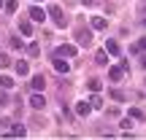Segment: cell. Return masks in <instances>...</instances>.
<instances>
[{
	"label": "cell",
	"instance_id": "1",
	"mask_svg": "<svg viewBox=\"0 0 146 140\" xmlns=\"http://www.w3.org/2000/svg\"><path fill=\"white\" fill-rule=\"evenodd\" d=\"M49 16H52V19H54V24H57V27H65V24H68V22H65V16H62V8H60V5H49Z\"/></svg>",
	"mask_w": 146,
	"mask_h": 140
},
{
	"label": "cell",
	"instance_id": "2",
	"mask_svg": "<svg viewBox=\"0 0 146 140\" xmlns=\"http://www.w3.org/2000/svg\"><path fill=\"white\" fill-rule=\"evenodd\" d=\"M76 41H78V46H89V43H92V32L84 30V27H78L76 30Z\"/></svg>",
	"mask_w": 146,
	"mask_h": 140
},
{
	"label": "cell",
	"instance_id": "3",
	"mask_svg": "<svg viewBox=\"0 0 146 140\" xmlns=\"http://www.w3.org/2000/svg\"><path fill=\"white\" fill-rule=\"evenodd\" d=\"M52 65H54V70H57V73H68V70H70L68 62H65V59H60L57 54H52Z\"/></svg>",
	"mask_w": 146,
	"mask_h": 140
},
{
	"label": "cell",
	"instance_id": "4",
	"mask_svg": "<svg viewBox=\"0 0 146 140\" xmlns=\"http://www.w3.org/2000/svg\"><path fill=\"white\" fill-rule=\"evenodd\" d=\"M57 57H76V46H70V43H65V46H60L57 51Z\"/></svg>",
	"mask_w": 146,
	"mask_h": 140
},
{
	"label": "cell",
	"instance_id": "5",
	"mask_svg": "<svg viewBox=\"0 0 146 140\" xmlns=\"http://www.w3.org/2000/svg\"><path fill=\"white\" fill-rule=\"evenodd\" d=\"M27 135V129L22 124H16V127H11V129H5V137H25Z\"/></svg>",
	"mask_w": 146,
	"mask_h": 140
},
{
	"label": "cell",
	"instance_id": "6",
	"mask_svg": "<svg viewBox=\"0 0 146 140\" xmlns=\"http://www.w3.org/2000/svg\"><path fill=\"white\" fill-rule=\"evenodd\" d=\"M43 86H46V78H43V76H33V81H30V89H35V92H41Z\"/></svg>",
	"mask_w": 146,
	"mask_h": 140
},
{
	"label": "cell",
	"instance_id": "7",
	"mask_svg": "<svg viewBox=\"0 0 146 140\" xmlns=\"http://www.w3.org/2000/svg\"><path fill=\"white\" fill-rule=\"evenodd\" d=\"M30 105H33V108H35V110H41L43 105H46V100H43L41 94H33V97H30Z\"/></svg>",
	"mask_w": 146,
	"mask_h": 140
},
{
	"label": "cell",
	"instance_id": "8",
	"mask_svg": "<svg viewBox=\"0 0 146 140\" xmlns=\"http://www.w3.org/2000/svg\"><path fill=\"white\" fill-rule=\"evenodd\" d=\"M108 76H111V81H122L125 78V68H111Z\"/></svg>",
	"mask_w": 146,
	"mask_h": 140
},
{
	"label": "cell",
	"instance_id": "9",
	"mask_svg": "<svg viewBox=\"0 0 146 140\" xmlns=\"http://www.w3.org/2000/svg\"><path fill=\"white\" fill-rule=\"evenodd\" d=\"M89 110H92V105H89V100H87V103H76V113H78V116H87Z\"/></svg>",
	"mask_w": 146,
	"mask_h": 140
},
{
	"label": "cell",
	"instance_id": "10",
	"mask_svg": "<svg viewBox=\"0 0 146 140\" xmlns=\"http://www.w3.org/2000/svg\"><path fill=\"white\" fill-rule=\"evenodd\" d=\"M19 30L25 32V35H33V22H30V19H22V22H19Z\"/></svg>",
	"mask_w": 146,
	"mask_h": 140
},
{
	"label": "cell",
	"instance_id": "11",
	"mask_svg": "<svg viewBox=\"0 0 146 140\" xmlns=\"http://www.w3.org/2000/svg\"><path fill=\"white\" fill-rule=\"evenodd\" d=\"M30 16H33V22H43L46 19V14H43L41 8H33V5H30Z\"/></svg>",
	"mask_w": 146,
	"mask_h": 140
},
{
	"label": "cell",
	"instance_id": "12",
	"mask_svg": "<svg viewBox=\"0 0 146 140\" xmlns=\"http://www.w3.org/2000/svg\"><path fill=\"white\" fill-rule=\"evenodd\" d=\"M16 73H19V76H27V73H30V65H27L25 59H19V62H16Z\"/></svg>",
	"mask_w": 146,
	"mask_h": 140
},
{
	"label": "cell",
	"instance_id": "13",
	"mask_svg": "<svg viewBox=\"0 0 146 140\" xmlns=\"http://www.w3.org/2000/svg\"><path fill=\"white\" fill-rule=\"evenodd\" d=\"M106 51H108V54H119V43H116L114 38H111V41L106 43Z\"/></svg>",
	"mask_w": 146,
	"mask_h": 140
},
{
	"label": "cell",
	"instance_id": "14",
	"mask_svg": "<svg viewBox=\"0 0 146 140\" xmlns=\"http://www.w3.org/2000/svg\"><path fill=\"white\" fill-rule=\"evenodd\" d=\"M95 62H98V65H106V62H108V51H103V49H100V51L95 54Z\"/></svg>",
	"mask_w": 146,
	"mask_h": 140
},
{
	"label": "cell",
	"instance_id": "15",
	"mask_svg": "<svg viewBox=\"0 0 146 140\" xmlns=\"http://www.w3.org/2000/svg\"><path fill=\"white\" fill-rule=\"evenodd\" d=\"M92 30H106V19H100V16H92Z\"/></svg>",
	"mask_w": 146,
	"mask_h": 140
},
{
	"label": "cell",
	"instance_id": "16",
	"mask_svg": "<svg viewBox=\"0 0 146 140\" xmlns=\"http://www.w3.org/2000/svg\"><path fill=\"white\" fill-rule=\"evenodd\" d=\"M27 54H30V57H38V54H41V49H38V43H30V46H27Z\"/></svg>",
	"mask_w": 146,
	"mask_h": 140
},
{
	"label": "cell",
	"instance_id": "17",
	"mask_svg": "<svg viewBox=\"0 0 146 140\" xmlns=\"http://www.w3.org/2000/svg\"><path fill=\"white\" fill-rule=\"evenodd\" d=\"M87 86L92 89V92H100V81H98V78H89V81H87Z\"/></svg>",
	"mask_w": 146,
	"mask_h": 140
},
{
	"label": "cell",
	"instance_id": "18",
	"mask_svg": "<svg viewBox=\"0 0 146 140\" xmlns=\"http://www.w3.org/2000/svg\"><path fill=\"white\" fill-rule=\"evenodd\" d=\"M8 46H11V49H22V41H19L16 35H11V38H8Z\"/></svg>",
	"mask_w": 146,
	"mask_h": 140
},
{
	"label": "cell",
	"instance_id": "19",
	"mask_svg": "<svg viewBox=\"0 0 146 140\" xmlns=\"http://www.w3.org/2000/svg\"><path fill=\"white\" fill-rule=\"evenodd\" d=\"M89 105H92V108H103V100L95 94V97H89Z\"/></svg>",
	"mask_w": 146,
	"mask_h": 140
},
{
	"label": "cell",
	"instance_id": "20",
	"mask_svg": "<svg viewBox=\"0 0 146 140\" xmlns=\"http://www.w3.org/2000/svg\"><path fill=\"white\" fill-rule=\"evenodd\" d=\"M0 86H3V89H8V86H14V81H11L8 76H0Z\"/></svg>",
	"mask_w": 146,
	"mask_h": 140
},
{
	"label": "cell",
	"instance_id": "21",
	"mask_svg": "<svg viewBox=\"0 0 146 140\" xmlns=\"http://www.w3.org/2000/svg\"><path fill=\"white\" fill-rule=\"evenodd\" d=\"M8 65H11V57L8 54H0V68H8Z\"/></svg>",
	"mask_w": 146,
	"mask_h": 140
},
{
	"label": "cell",
	"instance_id": "22",
	"mask_svg": "<svg viewBox=\"0 0 146 140\" xmlns=\"http://www.w3.org/2000/svg\"><path fill=\"white\" fill-rule=\"evenodd\" d=\"M130 116H133V119H141V121H143V110H141V108H133Z\"/></svg>",
	"mask_w": 146,
	"mask_h": 140
},
{
	"label": "cell",
	"instance_id": "23",
	"mask_svg": "<svg viewBox=\"0 0 146 140\" xmlns=\"http://www.w3.org/2000/svg\"><path fill=\"white\" fill-rule=\"evenodd\" d=\"M16 8H19V5H16V3H14V0H8V3H5V11H8V14H14V11H16Z\"/></svg>",
	"mask_w": 146,
	"mask_h": 140
},
{
	"label": "cell",
	"instance_id": "24",
	"mask_svg": "<svg viewBox=\"0 0 146 140\" xmlns=\"http://www.w3.org/2000/svg\"><path fill=\"white\" fill-rule=\"evenodd\" d=\"M111 97H114V100H119V103H122V100H125V94H122L119 89H111Z\"/></svg>",
	"mask_w": 146,
	"mask_h": 140
},
{
	"label": "cell",
	"instance_id": "25",
	"mask_svg": "<svg viewBox=\"0 0 146 140\" xmlns=\"http://www.w3.org/2000/svg\"><path fill=\"white\" fill-rule=\"evenodd\" d=\"M0 105H8V94L5 92H0Z\"/></svg>",
	"mask_w": 146,
	"mask_h": 140
},
{
	"label": "cell",
	"instance_id": "26",
	"mask_svg": "<svg viewBox=\"0 0 146 140\" xmlns=\"http://www.w3.org/2000/svg\"><path fill=\"white\" fill-rule=\"evenodd\" d=\"M81 3H84V5H92V3H95V0H81Z\"/></svg>",
	"mask_w": 146,
	"mask_h": 140
},
{
	"label": "cell",
	"instance_id": "27",
	"mask_svg": "<svg viewBox=\"0 0 146 140\" xmlns=\"http://www.w3.org/2000/svg\"><path fill=\"white\" fill-rule=\"evenodd\" d=\"M141 65H143V68H146V54H143V57H141Z\"/></svg>",
	"mask_w": 146,
	"mask_h": 140
},
{
	"label": "cell",
	"instance_id": "28",
	"mask_svg": "<svg viewBox=\"0 0 146 140\" xmlns=\"http://www.w3.org/2000/svg\"><path fill=\"white\" fill-rule=\"evenodd\" d=\"M0 8H5V3H3V0H0Z\"/></svg>",
	"mask_w": 146,
	"mask_h": 140
},
{
	"label": "cell",
	"instance_id": "29",
	"mask_svg": "<svg viewBox=\"0 0 146 140\" xmlns=\"http://www.w3.org/2000/svg\"><path fill=\"white\" fill-rule=\"evenodd\" d=\"M143 16H146V8H143Z\"/></svg>",
	"mask_w": 146,
	"mask_h": 140
},
{
	"label": "cell",
	"instance_id": "30",
	"mask_svg": "<svg viewBox=\"0 0 146 140\" xmlns=\"http://www.w3.org/2000/svg\"><path fill=\"white\" fill-rule=\"evenodd\" d=\"M143 3H146V0H143Z\"/></svg>",
	"mask_w": 146,
	"mask_h": 140
}]
</instances>
